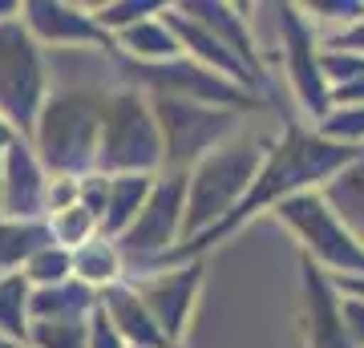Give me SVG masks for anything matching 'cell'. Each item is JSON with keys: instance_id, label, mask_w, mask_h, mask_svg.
I'll list each match as a JSON object with an SVG mask.
<instances>
[{"instance_id": "cell-1", "label": "cell", "mask_w": 364, "mask_h": 348, "mask_svg": "<svg viewBox=\"0 0 364 348\" xmlns=\"http://www.w3.org/2000/svg\"><path fill=\"white\" fill-rule=\"evenodd\" d=\"M356 154H360V150L328 142V138H320V134L308 126V122L287 117L284 134L272 142V150H267V162L259 167V174H255V182H251V191L243 194V203L235 206V211L219 223V227L203 231L198 239H191V243H178L170 255L158 259L150 271L174 268V263H191V259H203V251H210L215 243H223L227 235H235L243 223L255 219V215H263V211L279 206L284 199H291V194L320 191V186H324V182L332 179L336 170L348 167Z\"/></svg>"}, {"instance_id": "cell-2", "label": "cell", "mask_w": 364, "mask_h": 348, "mask_svg": "<svg viewBox=\"0 0 364 348\" xmlns=\"http://www.w3.org/2000/svg\"><path fill=\"white\" fill-rule=\"evenodd\" d=\"M275 138L255 130H235L223 146H215L203 162L186 170V223H182V243L198 239L203 231L219 227L235 206L243 203L251 182L267 162Z\"/></svg>"}, {"instance_id": "cell-3", "label": "cell", "mask_w": 364, "mask_h": 348, "mask_svg": "<svg viewBox=\"0 0 364 348\" xmlns=\"http://www.w3.org/2000/svg\"><path fill=\"white\" fill-rule=\"evenodd\" d=\"M109 93L102 90H53L28 142L53 179H85L97 170L102 117Z\"/></svg>"}, {"instance_id": "cell-4", "label": "cell", "mask_w": 364, "mask_h": 348, "mask_svg": "<svg viewBox=\"0 0 364 348\" xmlns=\"http://www.w3.org/2000/svg\"><path fill=\"white\" fill-rule=\"evenodd\" d=\"M166 146L158 130L154 105L142 90H117L105 102L102 146H97V174H162Z\"/></svg>"}, {"instance_id": "cell-5", "label": "cell", "mask_w": 364, "mask_h": 348, "mask_svg": "<svg viewBox=\"0 0 364 348\" xmlns=\"http://www.w3.org/2000/svg\"><path fill=\"white\" fill-rule=\"evenodd\" d=\"M272 215L299 239L304 259H312L316 268L328 271L332 280L364 275V243H360V235L340 223V215L324 203V194L320 191L291 194V199H284L279 206H272Z\"/></svg>"}, {"instance_id": "cell-6", "label": "cell", "mask_w": 364, "mask_h": 348, "mask_svg": "<svg viewBox=\"0 0 364 348\" xmlns=\"http://www.w3.org/2000/svg\"><path fill=\"white\" fill-rule=\"evenodd\" d=\"M49 93L53 81L45 49L33 41V33L21 21L0 25V117H4V126L28 138Z\"/></svg>"}, {"instance_id": "cell-7", "label": "cell", "mask_w": 364, "mask_h": 348, "mask_svg": "<svg viewBox=\"0 0 364 348\" xmlns=\"http://www.w3.org/2000/svg\"><path fill=\"white\" fill-rule=\"evenodd\" d=\"M182 223H186V174L162 170L146 206L138 211V219L114 239L126 259V275H142L162 255H170L182 243Z\"/></svg>"}, {"instance_id": "cell-8", "label": "cell", "mask_w": 364, "mask_h": 348, "mask_svg": "<svg viewBox=\"0 0 364 348\" xmlns=\"http://www.w3.org/2000/svg\"><path fill=\"white\" fill-rule=\"evenodd\" d=\"M272 16H275V37L279 41H275V53H267V57H279L284 61L287 90L296 97L299 114L308 117V126H316L332 110L324 69H320V37L308 25V16H304L299 4H272Z\"/></svg>"}, {"instance_id": "cell-9", "label": "cell", "mask_w": 364, "mask_h": 348, "mask_svg": "<svg viewBox=\"0 0 364 348\" xmlns=\"http://www.w3.org/2000/svg\"><path fill=\"white\" fill-rule=\"evenodd\" d=\"M150 105L166 146V170H182V174L239 130V110L178 102V97H150Z\"/></svg>"}, {"instance_id": "cell-10", "label": "cell", "mask_w": 364, "mask_h": 348, "mask_svg": "<svg viewBox=\"0 0 364 348\" xmlns=\"http://www.w3.org/2000/svg\"><path fill=\"white\" fill-rule=\"evenodd\" d=\"M126 78L134 81V90H142L146 97H178V102H198V105H219V110H239L247 114L255 110V97L247 90H239L235 81L219 78L215 69L191 61L186 53L162 65H130L122 61Z\"/></svg>"}, {"instance_id": "cell-11", "label": "cell", "mask_w": 364, "mask_h": 348, "mask_svg": "<svg viewBox=\"0 0 364 348\" xmlns=\"http://www.w3.org/2000/svg\"><path fill=\"white\" fill-rule=\"evenodd\" d=\"M126 280L138 288V296L150 308L154 324L162 328L166 344L178 348L186 328H191L198 292H203V259L174 263V268H158V271H142V275H126Z\"/></svg>"}, {"instance_id": "cell-12", "label": "cell", "mask_w": 364, "mask_h": 348, "mask_svg": "<svg viewBox=\"0 0 364 348\" xmlns=\"http://www.w3.org/2000/svg\"><path fill=\"white\" fill-rule=\"evenodd\" d=\"M21 25L33 33L41 49H105L114 53V41L93 21L90 4L69 0H25Z\"/></svg>"}, {"instance_id": "cell-13", "label": "cell", "mask_w": 364, "mask_h": 348, "mask_svg": "<svg viewBox=\"0 0 364 348\" xmlns=\"http://www.w3.org/2000/svg\"><path fill=\"white\" fill-rule=\"evenodd\" d=\"M49 179L53 174L41 167L33 142L13 134V142L4 150V170H0V219H45Z\"/></svg>"}, {"instance_id": "cell-14", "label": "cell", "mask_w": 364, "mask_h": 348, "mask_svg": "<svg viewBox=\"0 0 364 348\" xmlns=\"http://www.w3.org/2000/svg\"><path fill=\"white\" fill-rule=\"evenodd\" d=\"M299 324H304V344L308 348H356L348 328L340 320V292L332 275L320 271L312 259L299 263Z\"/></svg>"}, {"instance_id": "cell-15", "label": "cell", "mask_w": 364, "mask_h": 348, "mask_svg": "<svg viewBox=\"0 0 364 348\" xmlns=\"http://www.w3.org/2000/svg\"><path fill=\"white\" fill-rule=\"evenodd\" d=\"M178 9L191 21H198V25L207 28V33H215V37L227 45V49L239 57V61L251 69V78L259 81V90L267 93V69H263V45L255 41V33H251V4H223V0H178Z\"/></svg>"}, {"instance_id": "cell-16", "label": "cell", "mask_w": 364, "mask_h": 348, "mask_svg": "<svg viewBox=\"0 0 364 348\" xmlns=\"http://www.w3.org/2000/svg\"><path fill=\"white\" fill-rule=\"evenodd\" d=\"M166 25L174 28V37H178V45H182V53L191 57V61H198V65H207V69H215L219 78H227V81H235L239 90H247L255 102L263 97V90H259V81L251 78V69L239 57H235L227 45H223L215 33H207V28L198 25V21H191V16L182 13L178 4H166Z\"/></svg>"}, {"instance_id": "cell-17", "label": "cell", "mask_w": 364, "mask_h": 348, "mask_svg": "<svg viewBox=\"0 0 364 348\" xmlns=\"http://www.w3.org/2000/svg\"><path fill=\"white\" fill-rule=\"evenodd\" d=\"M97 308L109 316V324H114L117 336H122L130 348H170L166 336H162V328L154 324L150 308L142 304V296H138V288H134L130 280L105 288L102 296H97Z\"/></svg>"}, {"instance_id": "cell-18", "label": "cell", "mask_w": 364, "mask_h": 348, "mask_svg": "<svg viewBox=\"0 0 364 348\" xmlns=\"http://www.w3.org/2000/svg\"><path fill=\"white\" fill-rule=\"evenodd\" d=\"M166 13V9H162ZM150 16V21H138V25L122 28L114 37V53L130 65H162L182 57V45L174 37V28L166 25V16Z\"/></svg>"}, {"instance_id": "cell-19", "label": "cell", "mask_w": 364, "mask_h": 348, "mask_svg": "<svg viewBox=\"0 0 364 348\" xmlns=\"http://www.w3.org/2000/svg\"><path fill=\"white\" fill-rule=\"evenodd\" d=\"M93 308H97V292L77 280L28 292V324H85Z\"/></svg>"}, {"instance_id": "cell-20", "label": "cell", "mask_w": 364, "mask_h": 348, "mask_svg": "<svg viewBox=\"0 0 364 348\" xmlns=\"http://www.w3.org/2000/svg\"><path fill=\"white\" fill-rule=\"evenodd\" d=\"M154 179H150V174H109L105 211H102V235L105 239H117V235L138 219V211L146 206V199L154 191Z\"/></svg>"}, {"instance_id": "cell-21", "label": "cell", "mask_w": 364, "mask_h": 348, "mask_svg": "<svg viewBox=\"0 0 364 348\" xmlns=\"http://www.w3.org/2000/svg\"><path fill=\"white\" fill-rule=\"evenodd\" d=\"M73 280L85 284L90 292H97V296H102L105 288L122 284V280H126V259H122L114 239L97 235V239H90L85 247H77V251H73Z\"/></svg>"}, {"instance_id": "cell-22", "label": "cell", "mask_w": 364, "mask_h": 348, "mask_svg": "<svg viewBox=\"0 0 364 348\" xmlns=\"http://www.w3.org/2000/svg\"><path fill=\"white\" fill-rule=\"evenodd\" d=\"M320 194H324V203L340 215V223L360 235L364 231V150L352 158L344 170H336V174L320 186Z\"/></svg>"}, {"instance_id": "cell-23", "label": "cell", "mask_w": 364, "mask_h": 348, "mask_svg": "<svg viewBox=\"0 0 364 348\" xmlns=\"http://www.w3.org/2000/svg\"><path fill=\"white\" fill-rule=\"evenodd\" d=\"M45 243H53L45 219H0V275L21 271Z\"/></svg>"}, {"instance_id": "cell-24", "label": "cell", "mask_w": 364, "mask_h": 348, "mask_svg": "<svg viewBox=\"0 0 364 348\" xmlns=\"http://www.w3.org/2000/svg\"><path fill=\"white\" fill-rule=\"evenodd\" d=\"M45 227H49V239H53V243L65 247V251H77V247H85L90 239H97V235H102V223H97V215H90L81 203L45 215Z\"/></svg>"}, {"instance_id": "cell-25", "label": "cell", "mask_w": 364, "mask_h": 348, "mask_svg": "<svg viewBox=\"0 0 364 348\" xmlns=\"http://www.w3.org/2000/svg\"><path fill=\"white\" fill-rule=\"evenodd\" d=\"M28 292L25 275L13 271V275H0V332L13 336V340H25L28 344Z\"/></svg>"}, {"instance_id": "cell-26", "label": "cell", "mask_w": 364, "mask_h": 348, "mask_svg": "<svg viewBox=\"0 0 364 348\" xmlns=\"http://www.w3.org/2000/svg\"><path fill=\"white\" fill-rule=\"evenodd\" d=\"M166 9L162 0H102V4H90L93 21L102 25V33L109 41L122 33V28L138 25V21H150V16H158Z\"/></svg>"}, {"instance_id": "cell-27", "label": "cell", "mask_w": 364, "mask_h": 348, "mask_svg": "<svg viewBox=\"0 0 364 348\" xmlns=\"http://www.w3.org/2000/svg\"><path fill=\"white\" fill-rule=\"evenodd\" d=\"M28 288H57V284H69L73 280V251L57 243H45L37 255L28 259L25 268H21Z\"/></svg>"}, {"instance_id": "cell-28", "label": "cell", "mask_w": 364, "mask_h": 348, "mask_svg": "<svg viewBox=\"0 0 364 348\" xmlns=\"http://www.w3.org/2000/svg\"><path fill=\"white\" fill-rule=\"evenodd\" d=\"M316 134L336 146L364 150V105H344V110H328L324 122H316Z\"/></svg>"}, {"instance_id": "cell-29", "label": "cell", "mask_w": 364, "mask_h": 348, "mask_svg": "<svg viewBox=\"0 0 364 348\" xmlns=\"http://www.w3.org/2000/svg\"><path fill=\"white\" fill-rule=\"evenodd\" d=\"M28 348H90L85 324H28Z\"/></svg>"}, {"instance_id": "cell-30", "label": "cell", "mask_w": 364, "mask_h": 348, "mask_svg": "<svg viewBox=\"0 0 364 348\" xmlns=\"http://www.w3.org/2000/svg\"><path fill=\"white\" fill-rule=\"evenodd\" d=\"M340 320L348 328L352 344L364 348V300L360 296H344V292H340Z\"/></svg>"}, {"instance_id": "cell-31", "label": "cell", "mask_w": 364, "mask_h": 348, "mask_svg": "<svg viewBox=\"0 0 364 348\" xmlns=\"http://www.w3.org/2000/svg\"><path fill=\"white\" fill-rule=\"evenodd\" d=\"M90 348H130L117 336V328L109 324V316L102 308H93V316H90Z\"/></svg>"}, {"instance_id": "cell-32", "label": "cell", "mask_w": 364, "mask_h": 348, "mask_svg": "<svg viewBox=\"0 0 364 348\" xmlns=\"http://www.w3.org/2000/svg\"><path fill=\"white\" fill-rule=\"evenodd\" d=\"M77 191H81V179H49V199H45V215L73 206V203H77Z\"/></svg>"}, {"instance_id": "cell-33", "label": "cell", "mask_w": 364, "mask_h": 348, "mask_svg": "<svg viewBox=\"0 0 364 348\" xmlns=\"http://www.w3.org/2000/svg\"><path fill=\"white\" fill-rule=\"evenodd\" d=\"M328 49H348V53H360L364 57V16L356 21L352 28H344L340 37H332V41H324Z\"/></svg>"}, {"instance_id": "cell-34", "label": "cell", "mask_w": 364, "mask_h": 348, "mask_svg": "<svg viewBox=\"0 0 364 348\" xmlns=\"http://www.w3.org/2000/svg\"><path fill=\"white\" fill-rule=\"evenodd\" d=\"M336 284V292H344V296H360L364 300V275H348V280H332Z\"/></svg>"}, {"instance_id": "cell-35", "label": "cell", "mask_w": 364, "mask_h": 348, "mask_svg": "<svg viewBox=\"0 0 364 348\" xmlns=\"http://www.w3.org/2000/svg\"><path fill=\"white\" fill-rule=\"evenodd\" d=\"M21 13H25V0H0V25L21 21Z\"/></svg>"}, {"instance_id": "cell-36", "label": "cell", "mask_w": 364, "mask_h": 348, "mask_svg": "<svg viewBox=\"0 0 364 348\" xmlns=\"http://www.w3.org/2000/svg\"><path fill=\"white\" fill-rule=\"evenodd\" d=\"M9 142H13V130L4 126V117H0V170H4V150H9Z\"/></svg>"}, {"instance_id": "cell-37", "label": "cell", "mask_w": 364, "mask_h": 348, "mask_svg": "<svg viewBox=\"0 0 364 348\" xmlns=\"http://www.w3.org/2000/svg\"><path fill=\"white\" fill-rule=\"evenodd\" d=\"M0 348H28V344H25V340H13V336L0 332Z\"/></svg>"}, {"instance_id": "cell-38", "label": "cell", "mask_w": 364, "mask_h": 348, "mask_svg": "<svg viewBox=\"0 0 364 348\" xmlns=\"http://www.w3.org/2000/svg\"><path fill=\"white\" fill-rule=\"evenodd\" d=\"M360 243H364V231H360Z\"/></svg>"}]
</instances>
